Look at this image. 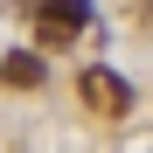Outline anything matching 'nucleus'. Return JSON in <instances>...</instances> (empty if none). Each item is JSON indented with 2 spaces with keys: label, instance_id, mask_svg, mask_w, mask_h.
<instances>
[{
  "label": "nucleus",
  "instance_id": "obj_1",
  "mask_svg": "<svg viewBox=\"0 0 153 153\" xmlns=\"http://www.w3.org/2000/svg\"><path fill=\"white\" fill-rule=\"evenodd\" d=\"M91 21V0H35V42L42 49H76Z\"/></svg>",
  "mask_w": 153,
  "mask_h": 153
},
{
  "label": "nucleus",
  "instance_id": "obj_2",
  "mask_svg": "<svg viewBox=\"0 0 153 153\" xmlns=\"http://www.w3.org/2000/svg\"><path fill=\"white\" fill-rule=\"evenodd\" d=\"M76 97H84L97 118H125L132 111V84H125L118 70H105V63H91L84 76H76Z\"/></svg>",
  "mask_w": 153,
  "mask_h": 153
},
{
  "label": "nucleus",
  "instance_id": "obj_3",
  "mask_svg": "<svg viewBox=\"0 0 153 153\" xmlns=\"http://www.w3.org/2000/svg\"><path fill=\"white\" fill-rule=\"evenodd\" d=\"M42 56H28V49H14V56H0V84L7 91H42Z\"/></svg>",
  "mask_w": 153,
  "mask_h": 153
}]
</instances>
